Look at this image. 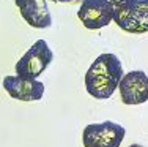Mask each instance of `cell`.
I'll return each instance as SVG.
<instances>
[{"instance_id": "cell-1", "label": "cell", "mask_w": 148, "mask_h": 147, "mask_svg": "<svg viewBox=\"0 0 148 147\" xmlns=\"http://www.w3.org/2000/svg\"><path fill=\"white\" fill-rule=\"evenodd\" d=\"M123 78L121 60L115 54H101L85 73V89L96 100H107L118 89Z\"/></svg>"}, {"instance_id": "cell-2", "label": "cell", "mask_w": 148, "mask_h": 147, "mask_svg": "<svg viewBox=\"0 0 148 147\" xmlns=\"http://www.w3.org/2000/svg\"><path fill=\"white\" fill-rule=\"evenodd\" d=\"M52 59H54V52L51 51V48L46 43V40L35 41L33 46L17 60V63L14 66L16 76L36 79L51 65Z\"/></svg>"}, {"instance_id": "cell-3", "label": "cell", "mask_w": 148, "mask_h": 147, "mask_svg": "<svg viewBox=\"0 0 148 147\" xmlns=\"http://www.w3.org/2000/svg\"><path fill=\"white\" fill-rule=\"evenodd\" d=\"M125 127L115 122L106 120L99 124H90L84 128V147H120L125 139Z\"/></svg>"}, {"instance_id": "cell-4", "label": "cell", "mask_w": 148, "mask_h": 147, "mask_svg": "<svg viewBox=\"0 0 148 147\" xmlns=\"http://www.w3.org/2000/svg\"><path fill=\"white\" fill-rule=\"evenodd\" d=\"M114 22L128 33H147L148 0H136L128 6L114 8Z\"/></svg>"}, {"instance_id": "cell-5", "label": "cell", "mask_w": 148, "mask_h": 147, "mask_svg": "<svg viewBox=\"0 0 148 147\" xmlns=\"http://www.w3.org/2000/svg\"><path fill=\"white\" fill-rule=\"evenodd\" d=\"M77 17L88 30H99L114 21V6L109 0H84Z\"/></svg>"}, {"instance_id": "cell-6", "label": "cell", "mask_w": 148, "mask_h": 147, "mask_svg": "<svg viewBox=\"0 0 148 147\" xmlns=\"http://www.w3.org/2000/svg\"><path fill=\"white\" fill-rule=\"evenodd\" d=\"M118 90L121 101L128 106L142 104L148 101V76L142 70H134L126 75L118 82Z\"/></svg>"}, {"instance_id": "cell-7", "label": "cell", "mask_w": 148, "mask_h": 147, "mask_svg": "<svg viewBox=\"0 0 148 147\" xmlns=\"http://www.w3.org/2000/svg\"><path fill=\"white\" fill-rule=\"evenodd\" d=\"M3 89L11 98L19 101H40L46 92V86L41 81L21 76H5Z\"/></svg>"}, {"instance_id": "cell-8", "label": "cell", "mask_w": 148, "mask_h": 147, "mask_svg": "<svg viewBox=\"0 0 148 147\" xmlns=\"http://www.w3.org/2000/svg\"><path fill=\"white\" fill-rule=\"evenodd\" d=\"M21 16L35 29H47L52 26V16L46 0H14Z\"/></svg>"}, {"instance_id": "cell-9", "label": "cell", "mask_w": 148, "mask_h": 147, "mask_svg": "<svg viewBox=\"0 0 148 147\" xmlns=\"http://www.w3.org/2000/svg\"><path fill=\"white\" fill-rule=\"evenodd\" d=\"M109 2H110V5L114 6V8H120V6L131 5V3H134L136 0H109Z\"/></svg>"}, {"instance_id": "cell-10", "label": "cell", "mask_w": 148, "mask_h": 147, "mask_svg": "<svg viewBox=\"0 0 148 147\" xmlns=\"http://www.w3.org/2000/svg\"><path fill=\"white\" fill-rule=\"evenodd\" d=\"M51 2H60V3H82L84 0H51Z\"/></svg>"}, {"instance_id": "cell-11", "label": "cell", "mask_w": 148, "mask_h": 147, "mask_svg": "<svg viewBox=\"0 0 148 147\" xmlns=\"http://www.w3.org/2000/svg\"><path fill=\"white\" fill-rule=\"evenodd\" d=\"M129 147H143V146H142V144H131Z\"/></svg>"}]
</instances>
